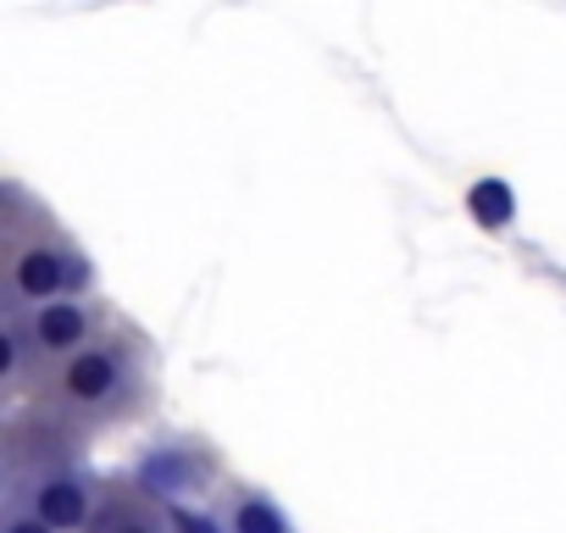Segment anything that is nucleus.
Segmentation results:
<instances>
[{
    "label": "nucleus",
    "mask_w": 566,
    "mask_h": 533,
    "mask_svg": "<svg viewBox=\"0 0 566 533\" xmlns=\"http://www.w3.org/2000/svg\"><path fill=\"white\" fill-rule=\"evenodd\" d=\"M95 266L73 233L23 184L0 178V312L23 317L45 301L90 295Z\"/></svg>",
    "instance_id": "obj_1"
},
{
    "label": "nucleus",
    "mask_w": 566,
    "mask_h": 533,
    "mask_svg": "<svg viewBox=\"0 0 566 533\" xmlns=\"http://www.w3.org/2000/svg\"><path fill=\"white\" fill-rule=\"evenodd\" d=\"M145 373H150V351L134 328H101L84 351H73L67 362L51 367V406L67 417H90V422H112L128 417L145 400Z\"/></svg>",
    "instance_id": "obj_2"
},
{
    "label": "nucleus",
    "mask_w": 566,
    "mask_h": 533,
    "mask_svg": "<svg viewBox=\"0 0 566 533\" xmlns=\"http://www.w3.org/2000/svg\"><path fill=\"white\" fill-rule=\"evenodd\" d=\"M18 323H23V339H29V351H34V367H40V362H51V367H56V362H67L73 351H84L101 328H112L106 306H95L90 295L45 301V306L23 312Z\"/></svg>",
    "instance_id": "obj_3"
},
{
    "label": "nucleus",
    "mask_w": 566,
    "mask_h": 533,
    "mask_svg": "<svg viewBox=\"0 0 566 533\" xmlns=\"http://www.w3.org/2000/svg\"><path fill=\"white\" fill-rule=\"evenodd\" d=\"M29 511H34L40 522H51L56 533H78V527L95 522V489H90L84 472H73V467H51V472L34 478V489H29Z\"/></svg>",
    "instance_id": "obj_4"
},
{
    "label": "nucleus",
    "mask_w": 566,
    "mask_h": 533,
    "mask_svg": "<svg viewBox=\"0 0 566 533\" xmlns=\"http://www.w3.org/2000/svg\"><path fill=\"white\" fill-rule=\"evenodd\" d=\"M200 456L189 450V445H161V450H150L145 461H139V489L150 494V500H167V505H184V494H195L200 489Z\"/></svg>",
    "instance_id": "obj_5"
},
{
    "label": "nucleus",
    "mask_w": 566,
    "mask_h": 533,
    "mask_svg": "<svg viewBox=\"0 0 566 533\" xmlns=\"http://www.w3.org/2000/svg\"><path fill=\"white\" fill-rule=\"evenodd\" d=\"M222 522H228V533H295V522L283 516V505L272 494H261V489H239L228 500Z\"/></svg>",
    "instance_id": "obj_6"
},
{
    "label": "nucleus",
    "mask_w": 566,
    "mask_h": 533,
    "mask_svg": "<svg viewBox=\"0 0 566 533\" xmlns=\"http://www.w3.org/2000/svg\"><path fill=\"white\" fill-rule=\"evenodd\" d=\"M34 373V351L23 339V323L0 312V395H7L12 384H23Z\"/></svg>",
    "instance_id": "obj_7"
},
{
    "label": "nucleus",
    "mask_w": 566,
    "mask_h": 533,
    "mask_svg": "<svg viewBox=\"0 0 566 533\" xmlns=\"http://www.w3.org/2000/svg\"><path fill=\"white\" fill-rule=\"evenodd\" d=\"M95 533H167L150 511H139V505H123V500H112L106 511H95V522H90Z\"/></svg>",
    "instance_id": "obj_8"
},
{
    "label": "nucleus",
    "mask_w": 566,
    "mask_h": 533,
    "mask_svg": "<svg viewBox=\"0 0 566 533\" xmlns=\"http://www.w3.org/2000/svg\"><path fill=\"white\" fill-rule=\"evenodd\" d=\"M167 533H228V522L195 505H167Z\"/></svg>",
    "instance_id": "obj_9"
},
{
    "label": "nucleus",
    "mask_w": 566,
    "mask_h": 533,
    "mask_svg": "<svg viewBox=\"0 0 566 533\" xmlns=\"http://www.w3.org/2000/svg\"><path fill=\"white\" fill-rule=\"evenodd\" d=\"M0 533H56V527H51V522H40L29 505H18V511L0 516Z\"/></svg>",
    "instance_id": "obj_10"
}]
</instances>
